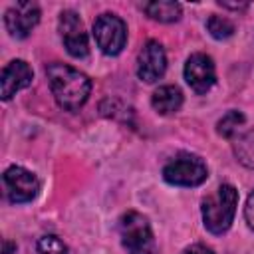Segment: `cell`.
<instances>
[{"mask_svg": "<svg viewBox=\"0 0 254 254\" xmlns=\"http://www.w3.org/2000/svg\"><path fill=\"white\" fill-rule=\"evenodd\" d=\"M40 8L34 2H16L10 6L4 14V24L6 30L10 32L12 38H28L30 32L38 26L40 22Z\"/></svg>", "mask_w": 254, "mask_h": 254, "instance_id": "9c48e42d", "label": "cell"}, {"mask_svg": "<svg viewBox=\"0 0 254 254\" xmlns=\"http://www.w3.org/2000/svg\"><path fill=\"white\" fill-rule=\"evenodd\" d=\"M238 206V190L224 183L214 192L202 198V222L212 234H222L230 228Z\"/></svg>", "mask_w": 254, "mask_h": 254, "instance_id": "7a4b0ae2", "label": "cell"}, {"mask_svg": "<svg viewBox=\"0 0 254 254\" xmlns=\"http://www.w3.org/2000/svg\"><path fill=\"white\" fill-rule=\"evenodd\" d=\"M58 28H60L62 42H64L69 56L85 58L89 54V42H87L85 30H83V22L73 10H64L60 14Z\"/></svg>", "mask_w": 254, "mask_h": 254, "instance_id": "52a82bcc", "label": "cell"}, {"mask_svg": "<svg viewBox=\"0 0 254 254\" xmlns=\"http://www.w3.org/2000/svg\"><path fill=\"white\" fill-rule=\"evenodd\" d=\"M143 12L157 20V22H163V24H171V22H177L181 18V4L179 2H169V0H157V2H145L143 6Z\"/></svg>", "mask_w": 254, "mask_h": 254, "instance_id": "4fadbf2b", "label": "cell"}, {"mask_svg": "<svg viewBox=\"0 0 254 254\" xmlns=\"http://www.w3.org/2000/svg\"><path fill=\"white\" fill-rule=\"evenodd\" d=\"M220 6H224V8H232V10H244V8H248V4L246 2H242V4H228V2H218Z\"/></svg>", "mask_w": 254, "mask_h": 254, "instance_id": "ffe728a7", "label": "cell"}, {"mask_svg": "<svg viewBox=\"0 0 254 254\" xmlns=\"http://www.w3.org/2000/svg\"><path fill=\"white\" fill-rule=\"evenodd\" d=\"M234 155L236 159L248 167V169H254V129H248L244 133H240L234 141Z\"/></svg>", "mask_w": 254, "mask_h": 254, "instance_id": "5bb4252c", "label": "cell"}, {"mask_svg": "<svg viewBox=\"0 0 254 254\" xmlns=\"http://www.w3.org/2000/svg\"><path fill=\"white\" fill-rule=\"evenodd\" d=\"M206 30L208 34L214 38V40H228L232 34H234V24L224 18V16H218V14H212L208 20H206Z\"/></svg>", "mask_w": 254, "mask_h": 254, "instance_id": "2e32d148", "label": "cell"}, {"mask_svg": "<svg viewBox=\"0 0 254 254\" xmlns=\"http://www.w3.org/2000/svg\"><path fill=\"white\" fill-rule=\"evenodd\" d=\"M32 67L24 60H12L4 65L0 75V95L4 101H8L12 95H16L20 89L28 87L32 83Z\"/></svg>", "mask_w": 254, "mask_h": 254, "instance_id": "8fae6325", "label": "cell"}, {"mask_svg": "<svg viewBox=\"0 0 254 254\" xmlns=\"http://www.w3.org/2000/svg\"><path fill=\"white\" fill-rule=\"evenodd\" d=\"M119 236L127 254H157V242L153 228L137 210H127L119 218Z\"/></svg>", "mask_w": 254, "mask_h": 254, "instance_id": "3957f363", "label": "cell"}, {"mask_svg": "<svg viewBox=\"0 0 254 254\" xmlns=\"http://www.w3.org/2000/svg\"><path fill=\"white\" fill-rule=\"evenodd\" d=\"M2 181H4V190H6V196L10 202L14 204H22V202H30L38 196L40 192V181L38 177L20 167V165H14V167H8L2 175Z\"/></svg>", "mask_w": 254, "mask_h": 254, "instance_id": "8992f818", "label": "cell"}, {"mask_svg": "<svg viewBox=\"0 0 254 254\" xmlns=\"http://www.w3.org/2000/svg\"><path fill=\"white\" fill-rule=\"evenodd\" d=\"M206 163L194 153H177L163 167V179L175 187H198L206 181Z\"/></svg>", "mask_w": 254, "mask_h": 254, "instance_id": "277c9868", "label": "cell"}, {"mask_svg": "<svg viewBox=\"0 0 254 254\" xmlns=\"http://www.w3.org/2000/svg\"><path fill=\"white\" fill-rule=\"evenodd\" d=\"M38 254H67V246L56 234H44L36 244Z\"/></svg>", "mask_w": 254, "mask_h": 254, "instance_id": "e0dca14e", "label": "cell"}, {"mask_svg": "<svg viewBox=\"0 0 254 254\" xmlns=\"http://www.w3.org/2000/svg\"><path fill=\"white\" fill-rule=\"evenodd\" d=\"M244 216H246L248 226L254 230V190L248 194V200H246V206H244Z\"/></svg>", "mask_w": 254, "mask_h": 254, "instance_id": "ac0fdd59", "label": "cell"}, {"mask_svg": "<svg viewBox=\"0 0 254 254\" xmlns=\"http://www.w3.org/2000/svg\"><path fill=\"white\" fill-rule=\"evenodd\" d=\"M151 105L159 115H173L183 105V91L177 85H161L153 91Z\"/></svg>", "mask_w": 254, "mask_h": 254, "instance_id": "7c38bea8", "label": "cell"}, {"mask_svg": "<svg viewBox=\"0 0 254 254\" xmlns=\"http://www.w3.org/2000/svg\"><path fill=\"white\" fill-rule=\"evenodd\" d=\"M93 38L105 56H117L127 44V26L117 14L105 12L93 22Z\"/></svg>", "mask_w": 254, "mask_h": 254, "instance_id": "5b68a950", "label": "cell"}, {"mask_svg": "<svg viewBox=\"0 0 254 254\" xmlns=\"http://www.w3.org/2000/svg\"><path fill=\"white\" fill-rule=\"evenodd\" d=\"M181 254H214L208 246H204V244H190V246H187Z\"/></svg>", "mask_w": 254, "mask_h": 254, "instance_id": "d6986e66", "label": "cell"}, {"mask_svg": "<svg viewBox=\"0 0 254 254\" xmlns=\"http://www.w3.org/2000/svg\"><path fill=\"white\" fill-rule=\"evenodd\" d=\"M244 121H246V117H244L240 111L230 109V111H226V113L218 119V123H216V133H218L220 137H224V139H230V137H234V135L238 133V129L244 125Z\"/></svg>", "mask_w": 254, "mask_h": 254, "instance_id": "9a60e30c", "label": "cell"}, {"mask_svg": "<svg viewBox=\"0 0 254 254\" xmlns=\"http://www.w3.org/2000/svg\"><path fill=\"white\" fill-rule=\"evenodd\" d=\"M16 252V244H12L10 240H4V254H12Z\"/></svg>", "mask_w": 254, "mask_h": 254, "instance_id": "44dd1931", "label": "cell"}, {"mask_svg": "<svg viewBox=\"0 0 254 254\" xmlns=\"http://www.w3.org/2000/svg\"><path fill=\"white\" fill-rule=\"evenodd\" d=\"M185 79L194 93H206L216 83V67L210 56L192 54L185 64Z\"/></svg>", "mask_w": 254, "mask_h": 254, "instance_id": "30bf717a", "label": "cell"}, {"mask_svg": "<svg viewBox=\"0 0 254 254\" xmlns=\"http://www.w3.org/2000/svg\"><path fill=\"white\" fill-rule=\"evenodd\" d=\"M46 75H48L52 95L62 109L77 111L89 99L91 79L83 71L62 62H52L46 67Z\"/></svg>", "mask_w": 254, "mask_h": 254, "instance_id": "6da1fadb", "label": "cell"}, {"mask_svg": "<svg viewBox=\"0 0 254 254\" xmlns=\"http://www.w3.org/2000/svg\"><path fill=\"white\" fill-rule=\"evenodd\" d=\"M167 54L157 40H149L137 56V75L145 83H155L165 75Z\"/></svg>", "mask_w": 254, "mask_h": 254, "instance_id": "ba28073f", "label": "cell"}]
</instances>
